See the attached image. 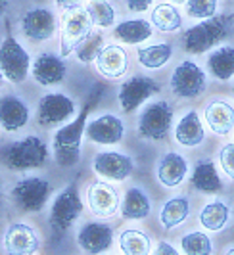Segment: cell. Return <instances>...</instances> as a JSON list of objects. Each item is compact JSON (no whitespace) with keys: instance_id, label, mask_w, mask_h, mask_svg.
Segmentation results:
<instances>
[{"instance_id":"obj_1","label":"cell","mask_w":234,"mask_h":255,"mask_svg":"<svg viewBox=\"0 0 234 255\" xmlns=\"http://www.w3.org/2000/svg\"><path fill=\"white\" fill-rule=\"evenodd\" d=\"M106 92V87L102 83H96L92 87L91 94L87 98V102L83 106L81 114L75 117V121H71L69 125L60 128L54 134V157L58 161V165L71 167L75 165L81 157V140H83V132L87 130V117L92 112V108L98 104Z\"/></svg>"},{"instance_id":"obj_2","label":"cell","mask_w":234,"mask_h":255,"mask_svg":"<svg viewBox=\"0 0 234 255\" xmlns=\"http://www.w3.org/2000/svg\"><path fill=\"white\" fill-rule=\"evenodd\" d=\"M234 27V13L215 15L206 21L190 27L184 33V50L190 54H204L217 46L221 40L231 35Z\"/></svg>"},{"instance_id":"obj_3","label":"cell","mask_w":234,"mask_h":255,"mask_svg":"<svg viewBox=\"0 0 234 255\" xmlns=\"http://www.w3.org/2000/svg\"><path fill=\"white\" fill-rule=\"evenodd\" d=\"M48 148L39 136H27L0 148V161L10 169H37L46 163Z\"/></svg>"},{"instance_id":"obj_4","label":"cell","mask_w":234,"mask_h":255,"mask_svg":"<svg viewBox=\"0 0 234 255\" xmlns=\"http://www.w3.org/2000/svg\"><path fill=\"white\" fill-rule=\"evenodd\" d=\"M83 213V200L79 196L77 184H69L64 192L58 194L50 209V229L58 238L69 229Z\"/></svg>"},{"instance_id":"obj_5","label":"cell","mask_w":234,"mask_h":255,"mask_svg":"<svg viewBox=\"0 0 234 255\" xmlns=\"http://www.w3.org/2000/svg\"><path fill=\"white\" fill-rule=\"evenodd\" d=\"M173 123V108L167 102H154L144 108L138 119V134L148 140L167 138Z\"/></svg>"},{"instance_id":"obj_6","label":"cell","mask_w":234,"mask_h":255,"mask_svg":"<svg viewBox=\"0 0 234 255\" xmlns=\"http://www.w3.org/2000/svg\"><path fill=\"white\" fill-rule=\"evenodd\" d=\"M50 192H52V186L48 180L39 179V177H27L13 186L12 200L21 211L37 213L44 207Z\"/></svg>"},{"instance_id":"obj_7","label":"cell","mask_w":234,"mask_h":255,"mask_svg":"<svg viewBox=\"0 0 234 255\" xmlns=\"http://www.w3.org/2000/svg\"><path fill=\"white\" fill-rule=\"evenodd\" d=\"M0 73L12 83H23L29 73V54L12 35L0 44Z\"/></svg>"},{"instance_id":"obj_8","label":"cell","mask_w":234,"mask_h":255,"mask_svg":"<svg viewBox=\"0 0 234 255\" xmlns=\"http://www.w3.org/2000/svg\"><path fill=\"white\" fill-rule=\"evenodd\" d=\"M171 90L179 98H198L206 90V73L194 62L184 60L171 75Z\"/></svg>"},{"instance_id":"obj_9","label":"cell","mask_w":234,"mask_h":255,"mask_svg":"<svg viewBox=\"0 0 234 255\" xmlns=\"http://www.w3.org/2000/svg\"><path fill=\"white\" fill-rule=\"evenodd\" d=\"M92 25L94 21L87 8H77L65 15L64 37H62V46H60L62 58H67L71 52L77 50L79 44L92 33Z\"/></svg>"},{"instance_id":"obj_10","label":"cell","mask_w":234,"mask_h":255,"mask_svg":"<svg viewBox=\"0 0 234 255\" xmlns=\"http://www.w3.org/2000/svg\"><path fill=\"white\" fill-rule=\"evenodd\" d=\"M157 92H159V87L154 79L134 75L123 83V87L119 90V104H121L125 114H130Z\"/></svg>"},{"instance_id":"obj_11","label":"cell","mask_w":234,"mask_h":255,"mask_svg":"<svg viewBox=\"0 0 234 255\" xmlns=\"http://www.w3.org/2000/svg\"><path fill=\"white\" fill-rule=\"evenodd\" d=\"M73 114H75V104L71 98L60 92H50L40 98L37 119L40 125H58L69 119Z\"/></svg>"},{"instance_id":"obj_12","label":"cell","mask_w":234,"mask_h":255,"mask_svg":"<svg viewBox=\"0 0 234 255\" xmlns=\"http://www.w3.org/2000/svg\"><path fill=\"white\" fill-rule=\"evenodd\" d=\"M4 250L8 255H33L39 250V236L33 227L15 223L4 234Z\"/></svg>"},{"instance_id":"obj_13","label":"cell","mask_w":234,"mask_h":255,"mask_svg":"<svg viewBox=\"0 0 234 255\" xmlns=\"http://www.w3.org/2000/svg\"><path fill=\"white\" fill-rule=\"evenodd\" d=\"M21 29L25 33L27 38L35 40V42H42L48 40L56 31V19L50 10L46 8H35L21 17Z\"/></svg>"},{"instance_id":"obj_14","label":"cell","mask_w":234,"mask_h":255,"mask_svg":"<svg viewBox=\"0 0 234 255\" xmlns=\"http://www.w3.org/2000/svg\"><path fill=\"white\" fill-rule=\"evenodd\" d=\"M87 136L96 144H117L125 136V125L116 115H100L87 125Z\"/></svg>"},{"instance_id":"obj_15","label":"cell","mask_w":234,"mask_h":255,"mask_svg":"<svg viewBox=\"0 0 234 255\" xmlns=\"http://www.w3.org/2000/svg\"><path fill=\"white\" fill-rule=\"evenodd\" d=\"M134 163L129 155L119 152H102L94 159V171L110 180H125L132 173Z\"/></svg>"},{"instance_id":"obj_16","label":"cell","mask_w":234,"mask_h":255,"mask_svg":"<svg viewBox=\"0 0 234 255\" xmlns=\"http://www.w3.org/2000/svg\"><path fill=\"white\" fill-rule=\"evenodd\" d=\"M79 246L91 255L106 252L114 242V230L104 223H87L79 230Z\"/></svg>"},{"instance_id":"obj_17","label":"cell","mask_w":234,"mask_h":255,"mask_svg":"<svg viewBox=\"0 0 234 255\" xmlns=\"http://www.w3.org/2000/svg\"><path fill=\"white\" fill-rule=\"evenodd\" d=\"M89 205L98 217H112L119 209V194L108 182H94L89 188Z\"/></svg>"},{"instance_id":"obj_18","label":"cell","mask_w":234,"mask_h":255,"mask_svg":"<svg viewBox=\"0 0 234 255\" xmlns=\"http://www.w3.org/2000/svg\"><path fill=\"white\" fill-rule=\"evenodd\" d=\"M33 77L35 81L42 85V87H50V85H58L62 83L65 77V64L60 56L54 54H40L39 58L33 64Z\"/></svg>"},{"instance_id":"obj_19","label":"cell","mask_w":234,"mask_h":255,"mask_svg":"<svg viewBox=\"0 0 234 255\" xmlns=\"http://www.w3.org/2000/svg\"><path fill=\"white\" fill-rule=\"evenodd\" d=\"M29 121V108L17 96H2L0 98V125L4 130L13 132L23 128Z\"/></svg>"},{"instance_id":"obj_20","label":"cell","mask_w":234,"mask_h":255,"mask_svg":"<svg viewBox=\"0 0 234 255\" xmlns=\"http://www.w3.org/2000/svg\"><path fill=\"white\" fill-rule=\"evenodd\" d=\"M186 173H188V161L181 153H165L157 163V179L167 188L179 186L186 179Z\"/></svg>"},{"instance_id":"obj_21","label":"cell","mask_w":234,"mask_h":255,"mask_svg":"<svg viewBox=\"0 0 234 255\" xmlns=\"http://www.w3.org/2000/svg\"><path fill=\"white\" fill-rule=\"evenodd\" d=\"M204 115H206L209 128L219 136L229 134L234 128V108L233 104H229L227 100H221V98L211 100L206 106Z\"/></svg>"},{"instance_id":"obj_22","label":"cell","mask_w":234,"mask_h":255,"mask_svg":"<svg viewBox=\"0 0 234 255\" xmlns=\"http://www.w3.org/2000/svg\"><path fill=\"white\" fill-rule=\"evenodd\" d=\"M127 64H129V58H127V52L123 50L121 46H104L102 52L98 54L96 58V67L98 71L104 77L110 79H117L127 71Z\"/></svg>"},{"instance_id":"obj_23","label":"cell","mask_w":234,"mask_h":255,"mask_svg":"<svg viewBox=\"0 0 234 255\" xmlns=\"http://www.w3.org/2000/svg\"><path fill=\"white\" fill-rule=\"evenodd\" d=\"M175 138L181 146H186V148H194V146H200L204 142L206 130H204V125H202V119H200L198 112H194V110L188 112L177 123Z\"/></svg>"},{"instance_id":"obj_24","label":"cell","mask_w":234,"mask_h":255,"mask_svg":"<svg viewBox=\"0 0 234 255\" xmlns=\"http://www.w3.org/2000/svg\"><path fill=\"white\" fill-rule=\"evenodd\" d=\"M192 184L204 194H219L223 190V180L217 173L215 163L209 159L200 161L192 173Z\"/></svg>"},{"instance_id":"obj_25","label":"cell","mask_w":234,"mask_h":255,"mask_svg":"<svg viewBox=\"0 0 234 255\" xmlns=\"http://www.w3.org/2000/svg\"><path fill=\"white\" fill-rule=\"evenodd\" d=\"M114 37L127 44H138L152 37V23L146 19H127L114 29Z\"/></svg>"},{"instance_id":"obj_26","label":"cell","mask_w":234,"mask_h":255,"mask_svg":"<svg viewBox=\"0 0 234 255\" xmlns=\"http://www.w3.org/2000/svg\"><path fill=\"white\" fill-rule=\"evenodd\" d=\"M231 219V207L221 202V200H213L209 204L204 205V209L200 211V223L204 229L211 232H221Z\"/></svg>"},{"instance_id":"obj_27","label":"cell","mask_w":234,"mask_h":255,"mask_svg":"<svg viewBox=\"0 0 234 255\" xmlns=\"http://www.w3.org/2000/svg\"><path fill=\"white\" fill-rule=\"evenodd\" d=\"M188 215H190V202H188V198L179 196V198H171L163 204L161 211H159V221H161L163 229L171 230L182 225L188 219Z\"/></svg>"},{"instance_id":"obj_28","label":"cell","mask_w":234,"mask_h":255,"mask_svg":"<svg viewBox=\"0 0 234 255\" xmlns=\"http://www.w3.org/2000/svg\"><path fill=\"white\" fill-rule=\"evenodd\" d=\"M209 73L219 79V81H229L234 77V46H221L213 50L208 58Z\"/></svg>"},{"instance_id":"obj_29","label":"cell","mask_w":234,"mask_h":255,"mask_svg":"<svg viewBox=\"0 0 234 255\" xmlns=\"http://www.w3.org/2000/svg\"><path fill=\"white\" fill-rule=\"evenodd\" d=\"M150 211H152V205H150L148 196L136 186L129 188L127 194H125V200H123V209H121L123 219H127V221L144 219L150 215Z\"/></svg>"},{"instance_id":"obj_30","label":"cell","mask_w":234,"mask_h":255,"mask_svg":"<svg viewBox=\"0 0 234 255\" xmlns=\"http://www.w3.org/2000/svg\"><path fill=\"white\" fill-rule=\"evenodd\" d=\"M119 246L125 255H150L152 242L140 230H123L119 236Z\"/></svg>"},{"instance_id":"obj_31","label":"cell","mask_w":234,"mask_h":255,"mask_svg":"<svg viewBox=\"0 0 234 255\" xmlns=\"http://www.w3.org/2000/svg\"><path fill=\"white\" fill-rule=\"evenodd\" d=\"M152 23L156 29L163 31V33H171V31H177L182 25V17L179 10L171 4H157L152 12Z\"/></svg>"},{"instance_id":"obj_32","label":"cell","mask_w":234,"mask_h":255,"mask_svg":"<svg viewBox=\"0 0 234 255\" xmlns=\"http://www.w3.org/2000/svg\"><path fill=\"white\" fill-rule=\"evenodd\" d=\"M173 56L171 44H152L138 50V62L148 69H159L167 64Z\"/></svg>"},{"instance_id":"obj_33","label":"cell","mask_w":234,"mask_h":255,"mask_svg":"<svg viewBox=\"0 0 234 255\" xmlns=\"http://www.w3.org/2000/svg\"><path fill=\"white\" fill-rule=\"evenodd\" d=\"M181 246L184 255H213V244L209 240V236L200 230L184 234Z\"/></svg>"},{"instance_id":"obj_34","label":"cell","mask_w":234,"mask_h":255,"mask_svg":"<svg viewBox=\"0 0 234 255\" xmlns=\"http://www.w3.org/2000/svg\"><path fill=\"white\" fill-rule=\"evenodd\" d=\"M102 48H104V35L100 31H92L91 35L79 44V48L75 50V56H77L79 62L91 64L98 58Z\"/></svg>"},{"instance_id":"obj_35","label":"cell","mask_w":234,"mask_h":255,"mask_svg":"<svg viewBox=\"0 0 234 255\" xmlns=\"http://www.w3.org/2000/svg\"><path fill=\"white\" fill-rule=\"evenodd\" d=\"M89 13H91L92 21L98 27H110L116 21V12L112 8V4H108L106 0H94L89 4Z\"/></svg>"},{"instance_id":"obj_36","label":"cell","mask_w":234,"mask_h":255,"mask_svg":"<svg viewBox=\"0 0 234 255\" xmlns=\"http://www.w3.org/2000/svg\"><path fill=\"white\" fill-rule=\"evenodd\" d=\"M219 0H188L186 2V13L196 19H209L215 17Z\"/></svg>"},{"instance_id":"obj_37","label":"cell","mask_w":234,"mask_h":255,"mask_svg":"<svg viewBox=\"0 0 234 255\" xmlns=\"http://www.w3.org/2000/svg\"><path fill=\"white\" fill-rule=\"evenodd\" d=\"M219 161H221V167L225 171V175L231 180H234V144L229 142L225 144L221 150H219Z\"/></svg>"},{"instance_id":"obj_38","label":"cell","mask_w":234,"mask_h":255,"mask_svg":"<svg viewBox=\"0 0 234 255\" xmlns=\"http://www.w3.org/2000/svg\"><path fill=\"white\" fill-rule=\"evenodd\" d=\"M130 12H146L152 6V0H127Z\"/></svg>"},{"instance_id":"obj_39","label":"cell","mask_w":234,"mask_h":255,"mask_svg":"<svg viewBox=\"0 0 234 255\" xmlns=\"http://www.w3.org/2000/svg\"><path fill=\"white\" fill-rule=\"evenodd\" d=\"M152 255H181L171 244H167V242H159L157 244V248H156V252Z\"/></svg>"},{"instance_id":"obj_40","label":"cell","mask_w":234,"mask_h":255,"mask_svg":"<svg viewBox=\"0 0 234 255\" xmlns=\"http://www.w3.org/2000/svg\"><path fill=\"white\" fill-rule=\"evenodd\" d=\"M81 2H83V0H56L58 6H62L64 10H69V12H73V10L81 8Z\"/></svg>"},{"instance_id":"obj_41","label":"cell","mask_w":234,"mask_h":255,"mask_svg":"<svg viewBox=\"0 0 234 255\" xmlns=\"http://www.w3.org/2000/svg\"><path fill=\"white\" fill-rule=\"evenodd\" d=\"M6 6H8V0H0V15L6 10Z\"/></svg>"},{"instance_id":"obj_42","label":"cell","mask_w":234,"mask_h":255,"mask_svg":"<svg viewBox=\"0 0 234 255\" xmlns=\"http://www.w3.org/2000/svg\"><path fill=\"white\" fill-rule=\"evenodd\" d=\"M0 209H2V180H0Z\"/></svg>"},{"instance_id":"obj_43","label":"cell","mask_w":234,"mask_h":255,"mask_svg":"<svg viewBox=\"0 0 234 255\" xmlns=\"http://www.w3.org/2000/svg\"><path fill=\"white\" fill-rule=\"evenodd\" d=\"M225 255H234V248H231V250H227V254Z\"/></svg>"},{"instance_id":"obj_44","label":"cell","mask_w":234,"mask_h":255,"mask_svg":"<svg viewBox=\"0 0 234 255\" xmlns=\"http://www.w3.org/2000/svg\"><path fill=\"white\" fill-rule=\"evenodd\" d=\"M173 2H179L181 4V2H188V0H173Z\"/></svg>"},{"instance_id":"obj_45","label":"cell","mask_w":234,"mask_h":255,"mask_svg":"<svg viewBox=\"0 0 234 255\" xmlns=\"http://www.w3.org/2000/svg\"><path fill=\"white\" fill-rule=\"evenodd\" d=\"M2 77H4V75H2V73H0V85H2Z\"/></svg>"},{"instance_id":"obj_46","label":"cell","mask_w":234,"mask_h":255,"mask_svg":"<svg viewBox=\"0 0 234 255\" xmlns=\"http://www.w3.org/2000/svg\"><path fill=\"white\" fill-rule=\"evenodd\" d=\"M233 94H234V85H233Z\"/></svg>"}]
</instances>
